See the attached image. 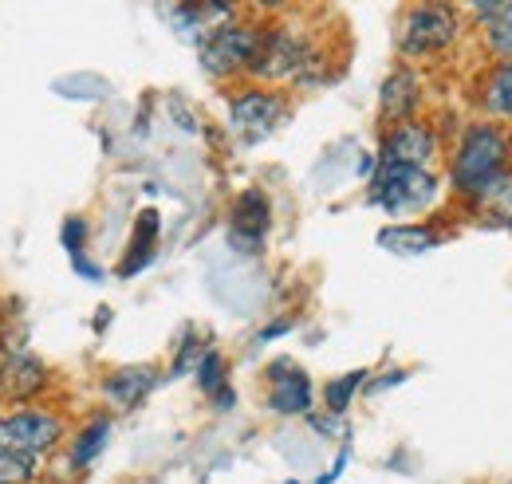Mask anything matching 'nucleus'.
<instances>
[{
	"label": "nucleus",
	"mask_w": 512,
	"mask_h": 484,
	"mask_svg": "<svg viewBox=\"0 0 512 484\" xmlns=\"http://www.w3.org/2000/svg\"><path fill=\"white\" fill-rule=\"evenodd\" d=\"M268 233V197L260 189H245L233 205V225H229V241L241 252H256Z\"/></svg>",
	"instance_id": "9d476101"
},
{
	"label": "nucleus",
	"mask_w": 512,
	"mask_h": 484,
	"mask_svg": "<svg viewBox=\"0 0 512 484\" xmlns=\"http://www.w3.org/2000/svg\"><path fill=\"white\" fill-rule=\"evenodd\" d=\"M418 103V79L410 71H394L383 87V115L394 122H406Z\"/></svg>",
	"instance_id": "ddd939ff"
},
{
	"label": "nucleus",
	"mask_w": 512,
	"mask_h": 484,
	"mask_svg": "<svg viewBox=\"0 0 512 484\" xmlns=\"http://www.w3.org/2000/svg\"><path fill=\"white\" fill-rule=\"evenodd\" d=\"M268 406L276 414H308L312 410V378L292 363L268 370Z\"/></svg>",
	"instance_id": "1a4fd4ad"
},
{
	"label": "nucleus",
	"mask_w": 512,
	"mask_h": 484,
	"mask_svg": "<svg viewBox=\"0 0 512 484\" xmlns=\"http://www.w3.org/2000/svg\"><path fill=\"white\" fill-rule=\"evenodd\" d=\"M316 56L308 52V44L292 32H264L260 40V52H256L253 71L264 79H300V83H312V67Z\"/></svg>",
	"instance_id": "423d86ee"
},
{
	"label": "nucleus",
	"mask_w": 512,
	"mask_h": 484,
	"mask_svg": "<svg viewBox=\"0 0 512 484\" xmlns=\"http://www.w3.org/2000/svg\"><path fill=\"white\" fill-rule=\"evenodd\" d=\"M154 386V370L150 366H127V370H115L107 382H103V394L107 402H115L119 410H130L138 406Z\"/></svg>",
	"instance_id": "f8f14e48"
},
{
	"label": "nucleus",
	"mask_w": 512,
	"mask_h": 484,
	"mask_svg": "<svg viewBox=\"0 0 512 484\" xmlns=\"http://www.w3.org/2000/svg\"><path fill=\"white\" fill-rule=\"evenodd\" d=\"M154 233H158V213H154V209L138 213L134 244H130V256H127V264H123V276H134L138 268L150 264V256H154Z\"/></svg>",
	"instance_id": "2eb2a0df"
},
{
	"label": "nucleus",
	"mask_w": 512,
	"mask_h": 484,
	"mask_svg": "<svg viewBox=\"0 0 512 484\" xmlns=\"http://www.w3.org/2000/svg\"><path fill=\"white\" fill-rule=\"evenodd\" d=\"M477 201H481L485 217H493V221H505V225H512V178H509V174H501V178L489 185V189H485Z\"/></svg>",
	"instance_id": "6ab92c4d"
},
{
	"label": "nucleus",
	"mask_w": 512,
	"mask_h": 484,
	"mask_svg": "<svg viewBox=\"0 0 512 484\" xmlns=\"http://www.w3.org/2000/svg\"><path fill=\"white\" fill-rule=\"evenodd\" d=\"M363 374H367V370H351V374H343V378H335V382L327 386V410H331V414H343V410L351 406V394L363 386Z\"/></svg>",
	"instance_id": "aec40b11"
},
{
	"label": "nucleus",
	"mask_w": 512,
	"mask_h": 484,
	"mask_svg": "<svg viewBox=\"0 0 512 484\" xmlns=\"http://www.w3.org/2000/svg\"><path fill=\"white\" fill-rule=\"evenodd\" d=\"M477 16L485 20V40L497 56H512V0L505 4H477Z\"/></svg>",
	"instance_id": "4468645a"
},
{
	"label": "nucleus",
	"mask_w": 512,
	"mask_h": 484,
	"mask_svg": "<svg viewBox=\"0 0 512 484\" xmlns=\"http://www.w3.org/2000/svg\"><path fill=\"white\" fill-rule=\"evenodd\" d=\"M36 477L32 457H16V453H0V484H28Z\"/></svg>",
	"instance_id": "4be33fe9"
},
{
	"label": "nucleus",
	"mask_w": 512,
	"mask_h": 484,
	"mask_svg": "<svg viewBox=\"0 0 512 484\" xmlns=\"http://www.w3.org/2000/svg\"><path fill=\"white\" fill-rule=\"evenodd\" d=\"M453 36H457L453 8H446V4H418V8L406 12L398 44H402L406 56H434V52L446 48Z\"/></svg>",
	"instance_id": "39448f33"
},
{
	"label": "nucleus",
	"mask_w": 512,
	"mask_h": 484,
	"mask_svg": "<svg viewBox=\"0 0 512 484\" xmlns=\"http://www.w3.org/2000/svg\"><path fill=\"white\" fill-rule=\"evenodd\" d=\"M264 32L245 24H221L201 40V67L209 75H233V71H253Z\"/></svg>",
	"instance_id": "7ed1b4c3"
},
{
	"label": "nucleus",
	"mask_w": 512,
	"mask_h": 484,
	"mask_svg": "<svg viewBox=\"0 0 512 484\" xmlns=\"http://www.w3.org/2000/svg\"><path fill=\"white\" fill-rule=\"evenodd\" d=\"M383 248L390 252H402V256H418V252H426V248H434L438 237L434 233H426V229H414V225H402V229H386L383 237H379Z\"/></svg>",
	"instance_id": "a211bd4d"
},
{
	"label": "nucleus",
	"mask_w": 512,
	"mask_h": 484,
	"mask_svg": "<svg viewBox=\"0 0 512 484\" xmlns=\"http://www.w3.org/2000/svg\"><path fill=\"white\" fill-rule=\"evenodd\" d=\"M485 107L497 111V115H512V63H505L493 83H489V95H485Z\"/></svg>",
	"instance_id": "412c9836"
},
{
	"label": "nucleus",
	"mask_w": 512,
	"mask_h": 484,
	"mask_svg": "<svg viewBox=\"0 0 512 484\" xmlns=\"http://www.w3.org/2000/svg\"><path fill=\"white\" fill-rule=\"evenodd\" d=\"M60 437H64V425L48 410H20L12 418H0V453L36 457V453L56 449Z\"/></svg>",
	"instance_id": "20e7f679"
},
{
	"label": "nucleus",
	"mask_w": 512,
	"mask_h": 484,
	"mask_svg": "<svg viewBox=\"0 0 512 484\" xmlns=\"http://www.w3.org/2000/svg\"><path fill=\"white\" fill-rule=\"evenodd\" d=\"M48 386V370L32 355H8L0 363V398L8 402H32Z\"/></svg>",
	"instance_id": "9b49d317"
},
{
	"label": "nucleus",
	"mask_w": 512,
	"mask_h": 484,
	"mask_svg": "<svg viewBox=\"0 0 512 484\" xmlns=\"http://www.w3.org/2000/svg\"><path fill=\"white\" fill-rule=\"evenodd\" d=\"M83 233H87V225L79 221V217H71L64 225V248L71 252V260L79 256V248H83Z\"/></svg>",
	"instance_id": "5701e85b"
},
{
	"label": "nucleus",
	"mask_w": 512,
	"mask_h": 484,
	"mask_svg": "<svg viewBox=\"0 0 512 484\" xmlns=\"http://www.w3.org/2000/svg\"><path fill=\"white\" fill-rule=\"evenodd\" d=\"M284 119V99L272 95V91H245L233 99L229 107V130L241 138V142H260L268 138Z\"/></svg>",
	"instance_id": "0eeeda50"
},
{
	"label": "nucleus",
	"mask_w": 512,
	"mask_h": 484,
	"mask_svg": "<svg viewBox=\"0 0 512 484\" xmlns=\"http://www.w3.org/2000/svg\"><path fill=\"white\" fill-rule=\"evenodd\" d=\"M107 437H111V422H107V418H95V422L75 437V445H71V465H91V461L107 449Z\"/></svg>",
	"instance_id": "f3484780"
},
{
	"label": "nucleus",
	"mask_w": 512,
	"mask_h": 484,
	"mask_svg": "<svg viewBox=\"0 0 512 484\" xmlns=\"http://www.w3.org/2000/svg\"><path fill=\"white\" fill-rule=\"evenodd\" d=\"M501 166H505V138L493 126H477L465 134V142L453 158V185L469 197H481L501 178Z\"/></svg>",
	"instance_id": "f257e3e1"
},
{
	"label": "nucleus",
	"mask_w": 512,
	"mask_h": 484,
	"mask_svg": "<svg viewBox=\"0 0 512 484\" xmlns=\"http://www.w3.org/2000/svg\"><path fill=\"white\" fill-rule=\"evenodd\" d=\"M438 150V138L434 130L418 126V122H398L383 142V166H414V170H426V162L434 158Z\"/></svg>",
	"instance_id": "6e6552de"
},
{
	"label": "nucleus",
	"mask_w": 512,
	"mask_h": 484,
	"mask_svg": "<svg viewBox=\"0 0 512 484\" xmlns=\"http://www.w3.org/2000/svg\"><path fill=\"white\" fill-rule=\"evenodd\" d=\"M371 197L390 217H410V213H422L434 205L438 178L430 170H414V166H383L371 185Z\"/></svg>",
	"instance_id": "f03ea898"
},
{
	"label": "nucleus",
	"mask_w": 512,
	"mask_h": 484,
	"mask_svg": "<svg viewBox=\"0 0 512 484\" xmlns=\"http://www.w3.org/2000/svg\"><path fill=\"white\" fill-rule=\"evenodd\" d=\"M197 378H201V390L217 402V410H229L233 406V390L225 386V363H221V355H201V363H197Z\"/></svg>",
	"instance_id": "dca6fc26"
}]
</instances>
